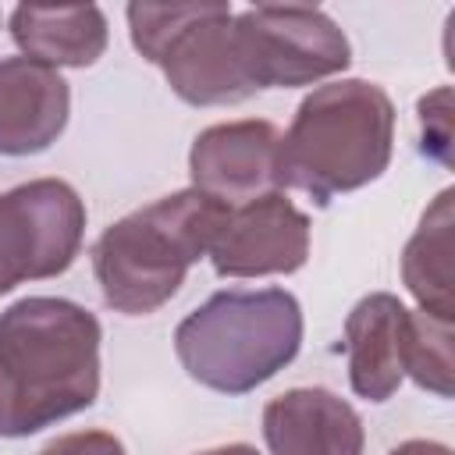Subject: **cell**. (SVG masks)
<instances>
[{
  "mask_svg": "<svg viewBox=\"0 0 455 455\" xmlns=\"http://www.w3.org/2000/svg\"><path fill=\"white\" fill-rule=\"evenodd\" d=\"M100 320L57 295H25L0 313V437H32L100 395Z\"/></svg>",
  "mask_w": 455,
  "mask_h": 455,
  "instance_id": "6da1fadb",
  "label": "cell"
},
{
  "mask_svg": "<svg viewBox=\"0 0 455 455\" xmlns=\"http://www.w3.org/2000/svg\"><path fill=\"white\" fill-rule=\"evenodd\" d=\"M395 149V103L366 78L316 85L277 146V178L316 206L377 181Z\"/></svg>",
  "mask_w": 455,
  "mask_h": 455,
  "instance_id": "7a4b0ae2",
  "label": "cell"
},
{
  "mask_svg": "<svg viewBox=\"0 0 455 455\" xmlns=\"http://www.w3.org/2000/svg\"><path fill=\"white\" fill-rule=\"evenodd\" d=\"M228 206L181 188L103 228L92 245V274L103 302L124 316H149L167 306L210 242Z\"/></svg>",
  "mask_w": 455,
  "mask_h": 455,
  "instance_id": "3957f363",
  "label": "cell"
},
{
  "mask_svg": "<svg viewBox=\"0 0 455 455\" xmlns=\"http://www.w3.org/2000/svg\"><path fill=\"white\" fill-rule=\"evenodd\" d=\"M302 348V306L288 288L213 291L174 327L181 370L217 391L249 395L277 377Z\"/></svg>",
  "mask_w": 455,
  "mask_h": 455,
  "instance_id": "277c9868",
  "label": "cell"
},
{
  "mask_svg": "<svg viewBox=\"0 0 455 455\" xmlns=\"http://www.w3.org/2000/svg\"><path fill=\"white\" fill-rule=\"evenodd\" d=\"M124 18L132 46L164 71L178 100L224 107L252 96L231 43V4H128Z\"/></svg>",
  "mask_w": 455,
  "mask_h": 455,
  "instance_id": "5b68a950",
  "label": "cell"
},
{
  "mask_svg": "<svg viewBox=\"0 0 455 455\" xmlns=\"http://www.w3.org/2000/svg\"><path fill=\"white\" fill-rule=\"evenodd\" d=\"M242 78L259 89H299L341 75L352 64L348 36L320 7L256 4L231 18Z\"/></svg>",
  "mask_w": 455,
  "mask_h": 455,
  "instance_id": "8992f818",
  "label": "cell"
},
{
  "mask_svg": "<svg viewBox=\"0 0 455 455\" xmlns=\"http://www.w3.org/2000/svg\"><path fill=\"white\" fill-rule=\"evenodd\" d=\"M85 203L60 178L21 181L0 192V295L21 281L64 274L82 252Z\"/></svg>",
  "mask_w": 455,
  "mask_h": 455,
  "instance_id": "52a82bcc",
  "label": "cell"
},
{
  "mask_svg": "<svg viewBox=\"0 0 455 455\" xmlns=\"http://www.w3.org/2000/svg\"><path fill=\"white\" fill-rule=\"evenodd\" d=\"M206 256L217 277L295 274L309 259V217L284 192H267L224 213Z\"/></svg>",
  "mask_w": 455,
  "mask_h": 455,
  "instance_id": "ba28073f",
  "label": "cell"
},
{
  "mask_svg": "<svg viewBox=\"0 0 455 455\" xmlns=\"http://www.w3.org/2000/svg\"><path fill=\"white\" fill-rule=\"evenodd\" d=\"M281 132L263 117L210 124L192 139L188 178L192 188L235 210L267 192H281L277 178Z\"/></svg>",
  "mask_w": 455,
  "mask_h": 455,
  "instance_id": "9c48e42d",
  "label": "cell"
},
{
  "mask_svg": "<svg viewBox=\"0 0 455 455\" xmlns=\"http://www.w3.org/2000/svg\"><path fill=\"white\" fill-rule=\"evenodd\" d=\"M71 89L57 68L0 57V156H36L68 128Z\"/></svg>",
  "mask_w": 455,
  "mask_h": 455,
  "instance_id": "30bf717a",
  "label": "cell"
},
{
  "mask_svg": "<svg viewBox=\"0 0 455 455\" xmlns=\"http://www.w3.org/2000/svg\"><path fill=\"white\" fill-rule=\"evenodd\" d=\"M270 455H363L359 412L327 387H291L263 405Z\"/></svg>",
  "mask_w": 455,
  "mask_h": 455,
  "instance_id": "8fae6325",
  "label": "cell"
},
{
  "mask_svg": "<svg viewBox=\"0 0 455 455\" xmlns=\"http://www.w3.org/2000/svg\"><path fill=\"white\" fill-rule=\"evenodd\" d=\"M409 309L391 291L363 295L345 316L348 384L366 402H387L405 380Z\"/></svg>",
  "mask_w": 455,
  "mask_h": 455,
  "instance_id": "7c38bea8",
  "label": "cell"
},
{
  "mask_svg": "<svg viewBox=\"0 0 455 455\" xmlns=\"http://www.w3.org/2000/svg\"><path fill=\"white\" fill-rule=\"evenodd\" d=\"M7 28L21 57L39 60L46 68H89L103 57L110 39L107 14L96 4H75V7L18 4L7 18Z\"/></svg>",
  "mask_w": 455,
  "mask_h": 455,
  "instance_id": "4fadbf2b",
  "label": "cell"
},
{
  "mask_svg": "<svg viewBox=\"0 0 455 455\" xmlns=\"http://www.w3.org/2000/svg\"><path fill=\"white\" fill-rule=\"evenodd\" d=\"M455 192L444 188L419 217L412 238L402 252V281L423 313L451 320L455 313V263H451V228H455Z\"/></svg>",
  "mask_w": 455,
  "mask_h": 455,
  "instance_id": "5bb4252c",
  "label": "cell"
},
{
  "mask_svg": "<svg viewBox=\"0 0 455 455\" xmlns=\"http://www.w3.org/2000/svg\"><path fill=\"white\" fill-rule=\"evenodd\" d=\"M405 373L437 398H451V320L409 309Z\"/></svg>",
  "mask_w": 455,
  "mask_h": 455,
  "instance_id": "9a60e30c",
  "label": "cell"
},
{
  "mask_svg": "<svg viewBox=\"0 0 455 455\" xmlns=\"http://www.w3.org/2000/svg\"><path fill=\"white\" fill-rule=\"evenodd\" d=\"M36 455H128L124 444L107 434V430H75V434H60L53 437L43 451Z\"/></svg>",
  "mask_w": 455,
  "mask_h": 455,
  "instance_id": "2e32d148",
  "label": "cell"
},
{
  "mask_svg": "<svg viewBox=\"0 0 455 455\" xmlns=\"http://www.w3.org/2000/svg\"><path fill=\"white\" fill-rule=\"evenodd\" d=\"M451 100V96H448ZM448 100L441 103V110H434V92L419 100V124H423V153H437L441 160H448Z\"/></svg>",
  "mask_w": 455,
  "mask_h": 455,
  "instance_id": "e0dca14e",
  "label": "cell"
},
{
  "mask_svg": "<svg viewBox=\"0 0 455 455\" xmlns=\"http://www.w3.org/2000/svg\"><path fill=\"white\" fill-rule=\"evenodd\" d=\"M387 455H451V448H448V444H441V441L412 437V441H402V444H395Z\"/></svg>",
  "mask_w": 455,
  "mask_h": 455,
  "instance_id": "ac0fdd59",
  "label": "cell"
},
{
  "mask_svg": "<svg viewBox=\"0 0 455 455\" xmlns=\"http://www.w3.org/2000/svg\"><path fill=\"white\" fill-rule=\"evenodd\" d=\"M196 455H259L252 444H220V448H206V451H196Z\"/></svg>",
  "mask_w": 455,
  "mask_h": 455,
  "instance_id": "d6986e66",
  "label": "cell"
}]
</instances>
